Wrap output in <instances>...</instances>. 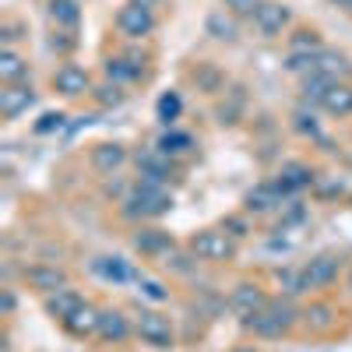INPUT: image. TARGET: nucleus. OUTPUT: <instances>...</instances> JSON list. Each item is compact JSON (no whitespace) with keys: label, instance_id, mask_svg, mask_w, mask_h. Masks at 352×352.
<instances>
[{"label":"nucleus","instance_id":"obj_1","mask_svg":"<svg viewBox=\"0 0 352 352\" xmlns=\"http://www.w3.org/2000/svg\"><path fill=\"white\" fill-rule=\"evenodd\" d=\"M173 208V190L162 180H148L141 176L134 190L124 197V215L127 219H159Z\"/></svg>","mask_w":352,"mask_h":352},{"label":"nucleus","instance_id":"obj_2","mask_svg":"<svg viewBox=\"0 0 352 352\" xmlns=\"http://www.w3.org/2000/svg\"><path fill=\"white\" fill-rule=\"evenodd\" d=\"M292 320H296V307H292L289 300H268L254 317L243 320V328L261 335V338H278L292 328Z\"/></svg>","mask_w":352,"mask_h":352},{"label":"nucleus","instance_id":"obj_3","mask_svg":"<svg viewBox=\"0 0 352 352\" xmlns=\"http://www.w3.org/2000/svg\"><path fill=\"white\" fill-rule=\"evenodd\" d=\"M190 254L197 261H232L236 243H232V236L226 229H201L190 240Z\"/></svg>","mask_w":352,"mask_h":352},{"label":"nucleus","instance_id":"obj_4","mask_svg":"<svg viewBox=\"0 0 352 352\" xmlns=\"http://www.w3.org/2000/svg\"><path fill=\"white\" fill-rule=\"evenodd\" d=\"M134 331L141 342H148L155 349H169L173 345V324L169 317L159 314V310H138L134 314Z\"/></svg>","mask_w":352,"mask_h":352},{"label":"nucleus","instance_id":"obj_5","mask_svg":"<svg viewBox=\"0 0 352 352\" xmlns=\"http://www.w3.org/2000/svg\"><path fill=\"white\" fill-rule=\"evenodd\" d=\"M116 28H120V36L127 39H144L155 32V14L141 4H124L116 11Z\"/></svg>","mask_w":352,"mask_h":352},{"label":"nucleus","instance_id":"obj_6","mask_svg":"<svg viewBox=\"0 0 352 352\" xmlns=\"http://www.w3.org/2000/svg\"><path fill=\"white\" fill-rule=\"evenodd\" d=\"M53 88L64 99H81L85 92H92V78H88V71L78 67V64H60L53 74Z\"/></svg>","mask_w":352,"mask_h":352},{"label":"nucleus","instance_id":"obj_7","mask_svg":"<svg viewBox=\"0 0 352 352\" xmlns=\"http://www.w3.org/2000/svg\"><path fill=\"white\" fill-rule=\"evenodd\" d=\"M289 8L285 4H278V0H264V4L257 8V14H254V28L264 36V39H275V36H282V28L289 25Z\"/></svg>","mask_w":352,"mask_h":352},{"label":"nucleus","instance_id":"obj_8","mask_svg":"<svg viewBox=\"0 0 352 352\" xmlns=\"http://www.w3.org/2000/svg\"><path fill=\"white\" fill-rule=\"evenodd\" d=\"M28 106H36V88L32 85H4L0 88V116H4V120H18Z\"/></svg>","mask_w":352,"mask_h":352},{"label":"nucleus","instance_id":"obj_9","mask_svg":"<svg viewBox=\"0 0 352 352\" xmlns=\"http://www.w3.org/2000/svg\"><path fill=\"white\" fill-rule=\"evenodd\" d=\"M338 268H342V261L335 254H317L310 257V264H303V278H307V292L310 289H324L338 278Z\"/></svg>","mask_w":352,"mask_h":352},{"label":"nucleus","instance_id":"obj_10","mask_svg":"<svg viewBox=\"0 0 352 352\" xmlns=\"http://www.w3.org/2000/svg\"><path fill=\"white\" fill-rule=\"evenodd\" d=\"M25 282L36 292H43V296H50V292L67 285V272L56 268V264H32V268H25Z\"/></svg>","mask_w":352,"mask_h":352},{"label":"nucleus","instance_id":"obj_11","mask_svg":"<svg viewBox=\"0 0 352 352\" xmlns=\"http://www.w3.org/2000/svg\"><path fill=\"white\" fill-rule=\"evenodd\" d=\"M264 303H268V296L254 285V282H240L236 289H232V296H229V310L236 314L240 320H247V317H254Z\"/></svg>","mask_w":352,"mask_h":352},{"label":"nucleus","instance_id":"obj_12","mask_svg":"<svg viewBox=\"0 0 352 352\" xmlns=\"http://www.w3.org/2000/svg\"><path fill=\"white\" fill-rule=\"evenodd\" d=\"M99 320H102V310H99V307L81 303V307L64 320V328H67L74 338H92V335H99Z\"/></svg>","mask_w":352,"mask_h":352},{"label":"nucleus","instance_id":"obj_13","mask_svg":"<svg viewBox=\"0 0 352 352\" xmlns=\"http://www.w3.org/2000/svg\"><path fill=\"white\" fill-rule=\"evenodd\" d=\"M272 184H275L282 194H296V190H303V187L314 184V169L303 166V162H285Z\"/></svg>","mask_w":352,"mask_h":352},{"label":"nucleus","instance_id":"obj_14","mask_svg":"<svg viewBox=\"0 0 352 352\" xmlns=\"http://www.w3.org/2000/svg\"><path fill=\"white\" fill-rule=\"evenodd\" d=\"M46 300V314L50 317H56V320H60V324H64V320L85 303V296H81V292L78 289H71V285H64V289H56V292H50V296H43Z\"/></svg>","mask_w":352,"mask_h":352},{"label":"nucleus","instance_id":"obj_15","mask_svg":"<svg viewBox=\"0 0 352 352\" xmlns=\"http://www.w3.org/2000/svg\"><path fill=\"white\" fill-rule=\"evenodd\" d=\"M134 250H141L144 257H166L173 250V236L162 229H138L134 232Z\"/></svg>","mask_w":352,"mask_h":352},{"label":"nucleus","instance_id":"obj_16","mask_svg":"<svg viewBox=\"0 0 352 352\" xmlns=\"http://www.w3.org/2000/svg\"><path fill=\"white\" fill-rule=\"evenodd\" d=\"M314 74H324V78H331V81H345V78L352 74V64L345 60L342 53H335V50H320V53L314 56Z\"/></svg>","mask_w":352,"mask_h":352},{"label":"nucleus","instance_id":"obj_17","mask_svg":"<svg viewBox=\"0 0 352 352\" xmlns=\"http://www.w3.org/2000/svg\"><path fill=\"white\" fill-rule=\"evenodd\" d=\"M138 169H141V176H148V180H162V184H169V176H173V162H169V155L162 148L138 152Z\"/></svg>","mask_w":352,"mask_h":352},{"label":"nucleus","instance_id":"obj_18","mask_svg":"<svg viewBox=\"0 0 352 352\" xmlns=\"http://www.w3.org/2000/svg\"><path fill=\"white\" fill-rule=\"evenodd\" d=\"M92 166L99 169V173H113V169H120L124 162H127V148L124 144H116V141H102V144H96L92 148Z\"/></svg>","mask_w":352,"mask_h":352},{"label":"nucleus","instance_id":"obj_19","mask_svg":"<svg viewBox=\"0 0 352 352\" xmlns=\"http://www.w3.org/2000/svg\"><path fill=\"white\" fill-rule=\"evenodd\" d=\"M320 109L331 116H352V85L349 81H335L324 99H320Z\"/></svg>","mask_w":352,"mask_h":352},{"label":"nucleus","instance_id":"obj_20","mask_svg":"<svg viewBox=\"0 0 352 352\" xmlns=\"http://www.w3.org/2000/svg\"><path fill=\"white\" fill-rule=\"evenodd\" d=\"M282 190L275 187V184H257L250 194H247V212H254V215H264V212H272V208H278L282 204Z\"/></svg>","mask_w":352,"mask_h":352},{"label":"nucleus","instance_id":"obj_21","mask_svg":"<svg viewBox=\"0 0 352 352\" xmlns=\"http://www.w3.org/2000/svg\"><path fill=\"white\" fill-rule=\"evenodd\" d=\"M127 335H131V320H127L120 310H102L99 338H102V342H124Z\"/></svg>","mask_w":352,"mask_h":352},{"label":"nucleus","instance_id":"obj_22","mask_svg":"<svg viewBox=\"0 0 352 352\" xmlns=\"http://www.w3.org/2000/svg\"><path fill=\"white\" fill-rule=\"evenodd\" d=\"M50 21H53L56 28H67V32H74L78 21H81L78 0H50Z\"/></svg>","mask_w":352,"mask_h":352},{"label":"nucleus","instance_id":"obj_23","mask_svg":"<svg viewBox=\"0 0 352 352\" xmlns=\"http://www.w3.org/2000/svg\"><path fill=\"white\" fill-rule=\"evenodd\" d=\"M25 78H28V60H21L14 50H0V81L21 85Z\"/></svg>","mask_w":352,"mask_h":352},{"label":"nucleus","instance_id":"obj_24","mask_svg":"<svg viewBox=\"0 0 352 352\" xmlns=\"http://www.w3.org/2000/svg\"><path fill=\"white\" fill-rule=\"evenodd\" d=\"M96 272H99L102 278H109V282H131V278H141V275L131 268V261H124V257H99V261H96Z\"/></svg>","mask_w":352,"mask_h":352},{"label":"nucleus","instance_id":"obj_25","mask_svg":"<svg viewBox=\"0 0 352 352\" xmlns=\"http://www.w3.org/2000/svg\"><path fill=\"white\" fill-rule=\"evenodd\" d=\"M275 282L282 285V292H285V296H300V292H307L303 268H278V272H275Z\"/></svg>","mask_w":352,"mask_h":352},{"label":"nucleus","instance_id":"obj_26","mask_svg":"<svg viewBox=\"0 0 352 352\" xmlns=\"http://www.w3.org/2000/svg\"><path fill=\"white\" fill-rule=\"evenodd\" d=\"M194 81H197V88H204V92H212V96L222 92V85H226V78H222V71L215 64H197Z\"/></svg>","mask_w":352,"mask_h":352},{"label":"nucleus","instance_id":"obj_27","mask_svg":"<svg viewBox=\"0 0 352 352\" xmlns=\"http://www.w3.org/2000/svg\"><path fill=\"white\" fill-rule=\"evenodd\" d=\"M106 78L116 81V85H127V81H138V71L131 67L127 56H109L106 60Z\"/></svg>","mask_w":352,"mask_h":352},{"label":"nucleus","instance_id":"obj_28","mask_svg":"<svg viewBox=\"0 0 352 352\" xmlns=\"http://www.w3.org/2000/svg\"><path fill=\"white\" fill-rule=\"evenodd\" d=\"M159 148H162L166 155H184V152H190V148H194V138H190V134H184V131H166V134H162V141H159Z\"/></svg>","mask_w":352,"mask_h":352},{"label":"nucleus","instance_id":"obj_29","mask_svg":"<svg viewBox=\"0 0 352 352\" xmlns=\"http://www.w3.org/2000/svg\"><path fill=\"white\" fill-rule=\"evenodd\" d=\"M320 50H324V43H320V36L314 32V28H303V32H296L292 43H289V53H310V56H317Z\"/></svg>","mask_w":352,"mask_h":352},{"label":"nucleus","instance_id":"obj_30","mask_svg":"<svg viewBox=\"0 0 352 352\" xmlns=\"http://www.w3.org/2000/svg\"><path fill=\"white\" fill-rule=\"evenodd\" d=\"M331 85H335V81L324 78V74H307V78H303V99L320 106V99H324V92H328Z\"/></svg>","mask_w":352,"mask_h":352},{"label":"nucleus","instance_id":"obj_31","mask_svg":"<svg viewBox=\"0 0 352 352\" xmlns=\"http://www.w3.org/2000/svg\"><path fill=\"white\" fill-rule=\"evenodd\" d=\"M180 109H184V102H180V96H176V92H166V96L155 102V113H159V120H162L166 127H173V124H176Z\"/></svg>","mask_w":352,"mask_h":352},{"label":"nucleus","instance_id":"obj_32","mask_svg":"<svg viewBox=\"0 0 352 352\" xmlns=\"http://www.w3.org/2000/svg\"><path fill=\"white\" fill-rule=\"evenodd\" d=\"M208 36L232 43V39H236V25H232V18H226V14H212L208 18Z\"/></svg>","mask_w":352,"mask_h":352},{"label":"nucleus","instance_id":"obj_33","mask_svg":"<svg viewBox=\"0 0 352 352\" xmlns=\"http://www.w3.org/2000/svg\"><path fill=\"white\" fill-rule=\"evenodd\" d=\"M138 289H141V296L144 300H152V303H166L169 300V292H166V285L162 282H155V278H138Z\"/></svg>","mask_w":352,"mask_h":352},{"label":"nucleus","instance_id":"obj_34","mask_svg":"<svg viewBox=\"0 0 352 352\" xmlns=\"http://www.w3.org/2000/svg\"><path fill=\"white\" fill-rule=\"evenodd\" d=\"M96 96H99V102H102V106H120V102H124V85L106 81V85H99V88H96Z\"/></svg>","mask_w":352,"mask_h":352},{"label":"nucleus","instance_id":"obj_35","mask_svg":"<svg viewBox=\"0 0 352 352\" xmlns=\"http://www.w3.org/2000/svg\"><path fill=\"white\" fill-rule=\"evenodd\" d=\"M261 4H264V0H226L229 14H236V18H254Z\"/></svg>","mask_w":352,"mask_h":352},{"label":"nucleus","instance_id":"obj_36","mask_svg":"<svg viewBox=\"0 0 352 352\" xmlns=\"http://www.w3.org/2000/svg\"><path fill=\"white\" fill-rule=\"evenodd\" d=\"M307 320L314 328H331V307H324V303H314L310 310H307Z\"/></svg>","mask_w":352,"mask_h":352},{"label":"nucleus","instance_id":"obj_37","mask_svg":"<svg viewBox=\"0 0 352 352\" xmlns=\"http://www.w3.org/2000/svg\"><path fill=\"white\" fill-rule=\"evenodd\" d=\"M190 261H197L194 254H176V247L162 257V264L166 268H173V272H190Z\"/></svg>","mask_w":352,"mask_h":352},{"label":"nucleus","instance_id":"obj_38","mask_svg":"<svg viewBox=\"0 0 352 352\" xmlns=\"http://www.w3.org/2000/svg\"><path fill=\"white\" fill-rule=\"evenodd\" d=\"M64 120H67L64 113H46L43 120L36 124V134H50V131H60V127H64Z\"/></svg>","mask_w":352,"mask_h":352},{"label":"nucleus","instance_id":"obj_39","mask_svg":"<svg viewBox=\"0 0 352 352\" xmlns=\"http://www.w3.org/2000/svg\"><path fill=\"white\" fill-rule=\"evenodd\" d=\"M296 127H300L303 134L317 138V124H314V116H307V113H296Z\"/></svg>","mask_w":352,"mask_h":352},{"label":"nucleus","instance_id":"obj_40","mask_svg":"<svg viewBox=\"0 0 352 352\" xmlns=\"http://www.w3.org/2000/svg\"><path fill=\"white\" fill-rule=\"evenodd\" d=\"M64 36H67V32H60V36H53V43H50V46H53L56 53H71V50H74V43H78L74 36H71V39H64Z\"/></svg>","mask_w":352,"mask_h":352},{"label":"nucleus","instance_id":"obj_41","mask_svg":"<svg viewBox=\"0 0 352 352\" xmlns=\"http://www.w3.org/2000/svg\"><path fill=\"white\" fill-rule=\"evenodd\" d=\"M229 236H247V226L240 222V219H226V226H222Z\"/></svg>","mask_w":352,"mask_h":352},{"label":"nucleus","instance_id":"obj_42","mask_svg":"<svg viewBox=\"0 0 352 352\" xmlns=\"http://www.w3.org/2000/svg\"><path fill=\"white\" fill-rule=\"evenodd\" d=\"M127 4H141V8H148V11H152V8L159 4V0H127Z\"/></svg>","mask_w":352,"mask_h":352},{"label":"nucleus","instance_id":"obj_43","mask_svg":"<svg viewBox=\"0 0 352 352\" xmlns=\"http://www.w3.org/2000/svg\"><path fill=\"white\" fill-rule=\"evenodd\" d=\"M345 14H352V0H345V8H342Z\"/></svg>","mask_w":352,"mask_h":352},{"label":"nucleus","instance_id":"obj_44","mask_svg":"<svg viewBox=\"0 0 352 352\" xmlns=\"http://www.w3.org/2000/svg\"><path fill=\"white\" fill-rule=\"evenodd\" d=\"M345 285H349V292H352V272H349V282H345Z\"/></svg>","mask_w":352,"mask_h":352},{"label":"nucleus","instance_id":"obj_45","mask_svg":"<svg viewBox=\"0 0 352 352\" xmlns=\"http://www.w3.org/2000/svg\"><path fill=\"white\" fill-rule=\"evenodd\" d=\"M335 4H338V8H345V0H335Z\"/></svg>","mask_w":352,"mask_h":352}]
</instances>
